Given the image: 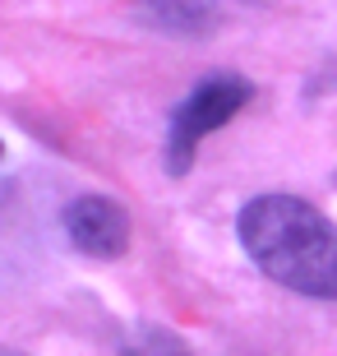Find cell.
I'll use <instances>...</instances> for the list:
<instances>
[{
  "instance_id": "6da1fadb",
  "label": "cell",
  "mask_w": 337,
  "mask_h": 356,
  "mask_svg": "<svg viewBox=\"0 0 337 356\" xmlns=\"http://www.w3.org/2000/svg\"><path fill=\"white\" fill-rule=\"evenodd\" d=\"M240 245L282 287L337 301V227L296 195H263L240 213Z\"/></svg>"
},
{
  "instance_id": "7a4b0ae2",
  "label": "cell",
  "mask_w": 337,
  "mask_h": 356,
  "mask_svg": "<svg viewBox=\"0 0 337 356\" xmlns=\"http://www.w3.org/2000/svg\"><path fill=\"white\" fill-rule=\"evenodd\" d=\"M249 97H254V88H249L245 79H236V74H213V79L199 83V88L181 102L176 120H171V144H167V167L171 172L181 176L185 167L195 162L199 139L213 134L217 125H227Z\"/></svg>"
},
{
  "instance_id": "3957f363",
  "label": "cell",
  "mask_w": 337,
  "mask_h": 356,
  "mask_svg": "<svg viewBox=\"0 0 337 356\" xmlns=\"http://www.w3.org/2000/svg\"><path fill=\"white\" fill-rule=\"evenodd\" d=\"M65 232L83 254H92V259H116L130 245V213L120 209L116 199L83 195V199L69 204Z\"/></svg>"
},
{
  "instance_id": "277c9868",
  "label": "cell",
  "mask_w": 337,
  "mask_h": 356,
  "mask_svg": "<svg viewBox=\"0 0 337 356\" xmlns=\"http://www.w3.org/2000/svg\"><path fill=\"white\" fill-rule=\"evenodd\" d=\"M130 356H185V347L162 329H143L139 333V347H130Z\"/></svg>"
},
{
  "instance_id": "5b68a950",
  "label": "cell",
  "mask_w": 337,
  "mask_h": 356,
  "mask_svg": "<svg viewBox=\"0 0 337 356\" xmlns=\"http://www.w3.org/2000/svg\"><path fill=\"white\" fill-rule=\"evenodd\" d=\"M0 356H24V352H10V347H0Z\"/></svg>"
}]
</instances>
